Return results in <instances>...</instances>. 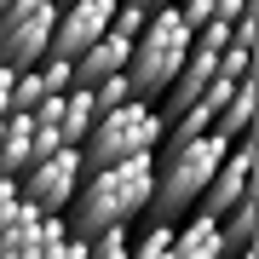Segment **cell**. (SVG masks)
I'll return each mask as SVG.
<instances>
[{"label":"cell","mask_w":259,"mask_h":259,"mask_svg":"<svg viewBox=\"0 0 259 259\" xmlns=\"http://www.w3.org/2000/svg\"><path fill=\"white\" fill-rule=\"evenodd\" d=\"M35 75H40V87H47V98H64L69 87H75V69L64 64V58H40Z\"/></svg>","instance_id":"obj_19"},{"label":"cell","mask_w":259,"mask_h":259,"mask_svg":"<svg viewBox=\"0 0 259 259\" xmlns=\"http://www.w3.org/2000/svg\"><path fill=\"white\" fill-rule=\"evenodd\" d=\"M144 23H150V12H144V6H133V0H115V12H110V35L139 40V35H144Z\"/></svg>","instance_id":"obj_17"},{"label":"cell","mask_w":259,"mask_h":259,"mask_svg":"<svg viewBox=\"0 0 259 259\" xmlns=\"http://www.w3.org/2000/svg\"><path fill=\"white\" fill-rule=\"evenodd\" d=\"M253 40H259V18L248 12L242 23H231V47H248V52H253Z\"/></svg>","instance_id":"obj_24"},{"label":"cell","mask_w":259,"mask_h":259,"mask_svg":"<svg viewBox=\"0 0 259 259\" xmlns=\"http://www.w3.org/2000/svg\"><path fill=\"white\" fill-rule=\"evenodd\" d=\"M127 52H133V40H121V35H104V40H93L81 58H75V87H87L93 93L98 81H110V75H127Z\"/></svg>","instance_id":"obj_10"},{"label":"cell","mask_w":259,"mask_h":259,"mask_svg":"<svg viewBox=\"0 0 259 259\" xmlns=\"http://www.w3.org/2000/svg\"><path fill=\"white\" fill-rule=\"evenodd\" d=\"M242 259H259V253H242Z\"/></svg>","instance_id":"obj_29"},{"label":"cell","mask_w":259,"mask_h":259,"mask_svg":"<svg viewBox=\"0 0 259 259\" xmlns=\"http://www.w3.org/2000/svg\"><path fill=\"white\" fill-rule=\"evenodd\" d=\"M253 167H259V139L248 133V139H236L231 150H225V161L213 167L202 202H196V213H207V219H225L236 202H248L253 196Z\"/></svg>","instance_id":"obj_7"},{"label":"cell","mask_w":259,"mask_h":259,"mask_svg":"<svg viewBox=\"0 0 259 259\" xmlns=\"http://www.w3.org/2000/svg\"><path fill=\"white\" fill-rule=\"evenodd\" d=\"M253 115H259V81L248 75V81L231 87V98H225V110H219V121H213V133H219L225 144H236V139H248V133H253Z\"/></svg>","instance_id":"obj_11"},{"label":"cell","mask_w":259,"mask_h":259,"mask_svg":"<svg viewBox=\"0 0 259 259\" xmlns=\"http://www.w3.org/2000/svg\"><path fill=\"white\" fill-rule=\"evenodd\" d=\"M47 259H87V242L64 236V242H52V248H47Z\"/></svg>","instance_id":"obj_26"},{"label":"cell","mask_w":259,"mask_h":259,"mask_svg":"<svg viewBox=\"0 0 259 259\" xmlns=\"http://www.w3.org/2000/svg\"><path fill=\"white\" fill-rule=\"evenodd\" d=\"M248 12H253V0H213V18L219 23H242Z\"/></svg>","instance_id":"obj_23"},{"label":"cell","mask_w":259,"mask_h":259,"mask_svg":"<svg viewBox=\"0 0 259 259\" xmlns=\"http://www.w3.org/2000/svg\"><path fill=\"white\" fill-rule=\"evenodd\" d=\"M52 23H58V0H18V6L0 18V69H35L47 58V40H52Z\"/></svg>","instance_id":"obj_6"},{"label":"cell","mask_w":259,"mask_h":259,"mask_svg":"<svg viewBox=\"0 0 259 259\" xmlns=\"http://www.w3.org/2000/svg\"><path fill=\"white\" fill-rule=\"evenodd\" d=\"M0 121H6V115H0ZM0 179H6V173H0Z\"/></svg>","instance_id":"obj_30"},{"label":"cell","mask_w":259,"mask_h":259,"mask_svg":"<svg viewBox=\"0 0 259 259\" xmlns=\"http://www.w3.org/2000/svg\"><path fill=\"white\" fill-rule=\"evenodd\" d=\"M64 219H47V213H35V207H23L6 219V231H0V259H47L52 242H64Z\"/></svg>","instance_id":"obj_9"},{"label":"cell","mask_w":259,"mask_h":259,"mask_svg":"<svg viewBox=\"0 0 259 259\" xmlns=\"http://www.w3.org/2000/svg\"><path fill=\"white\" fill-rule=\"evenodd\" d=\"M133 6H144V12H161V6H173V0H133Z\"/></svg>","instance_id":"obj_28"},{"label":"cell","mask_w":259,"mask_h":259,"mask_svg":"<svg viewBox=\"0 0 259 259\" xmlns=\"http://www.w3.org/2000/svg\"><path fill=\"white\" fill-rule=\"evenodd\" d=\"M173 259H225V248H219V219L190 213L185 225H173Z\"/></svg>","instance_id":"obj_12"},{"label":"cell","mask_w":259,"mask_h":259,"mask_svg":"<svg viewBox=\"0 0 259 259\" xmlns=\"http://www.w3.org/2000/svg\"><path fill=\"white\" fill-rule=\"evenodd\" d=\"M253 236H259V202L248 196V202H236V207L219 219V248H225V259L253 253Z\"/></svg>","instance_id":"obj_13"},{"label":"cell","mask_w":259,"mask_h":259,"mask_svg":"<svg viewBox=\"0 0 259 259\" xmlns=\"http://www.w3.org/2000/svg\"><path fill=\"white\" fill-rule=\"evenodd\" d=\"M93 104H98V115H110V110H121V104H133L127 75H110V81H98V87H93Z\"/></svg>","instance_id":"obj_20"},{"label":"cell","mask_w":259,"mask_h":259,"mask_svg":"<svg viewBox=\"0 0 259 259\" xmlns=\"http://www.w3.org/2000/svg\"><path fill=\"white\" fill-rule=\"evenodd\" d=\"M110 12H115V0H64L58 6V23H52V40H47V58L75 64L93 40L110 35Z\"/></svg>","instance_id":"obj_8"},{"label":"cell","mask_w":259,"mask_h":259,"mask_svg":"<svg viewBox=\"0 0 259 259\" xmlns=\"http://www.w3.org/2000/svg\"><path fill=\"white\" fill-rule=\"evenodd\" d=\"M12 213H18V179H0V231H6Z\"/></svg>","instance_id":"obj_25"},{"label":"cell","mask_w":259,"mask_h":259,"mask_svg":"<svg viewBox=\"0 0 259 259\" xmlns=\"http://www.w3.org/2000/svg\"><path fill=\"white\" fill-rule=\"evenodd\" d=\"M52 150H64V139H58V127H29V167H35L40 156H52Z\"/></svg>","instance_id":"obj_22"},{"label":"cell","mask_w":259,"mask_h":259,"mask_svg":"<svg viewBox=\"0 0 259 259\" xmlns=\"http://www.w3.org/2000/svg\"><path fill=\"white\" fill-rule=\"evenodd\" d=\"M248 75H253V52L248 47H225L219 52V81L236 87V81H248Z\"/></svg>","instance_id":"obj_21"},{"label":"cell","mask_w":259,"mask_h":259,"mask_svg":"<svg viewBox=\"0 0 259 259\" xmlns=\"http://www.w3.org/2000/svg\"><path fill=\"white\" fill-rule=\"evenodd\" d=\"M93 121H98V104L87 87H69L64 93V110H58V139H64L69 150H81V139L93 133Z\"/></svg>","instance_id":"obj_14"},{"label":"cell","mask_w":259,"mask_h":259,"mask_svg":"<svg viewBox=\"0 0 259 259\" xmlns=\"http://www.w3.org/2000/svg\"><path fill=\"white\" fill-rule=\"evenodd\" d=\"M12 110V69H0V115Z\"/></svg>","instance_id":"obj_27"},{"label":"cell","mask_w":259,"mask_h":259,"mask_svg":"<svg viewBox=\"0 0 259 259\" xmlns=\"http://www.w3.org/2000/svg\"><path fill=\"white\" fill-rule=\"evenodd\" d=\"M127 248H133V225H115V231L87 242V259H127Z\"/></svg>","instance_id":"obj_18"},{"label":"cell","mask_w":259,"mask_h":259,"mask_svg":"<svg viewBox=\"0 0 259 259\" xmlns=\"http://www.w3.org/2000/svg\"><path fill=\"white\" fill-rule=\"evenodd\" d=\"M156 150H161V115H156V104L133 98V104L93 121V133L81 139V173H104V167L156 156Z\"/></svg>","instance_id":"obj_4"},{"label":"cell","mask_w":259,"mask_h":259,"mask_svg":"<svg viewBox=\"0 0 259 259\" xmlns=\"http://www.w3.org/2000/svg\"><path fill=\"white\" fill-rule=\"evenodd\" d=\"M127 259H173V225H144V231L133 236Z\"/></svg>","instance_id":"obj_15"},{"label":"cell","mask_w":259,"mask_h":259,"mask_svg":"<svg viewBox=\"0 0 259 259\" xmlns=\"http://www.w3.org/2000/svg\"><path fill=\"white\" fill-rule=\"evenodd\" d=\"M40 98H47L40 75H35V69H18V75H12V110H6V115H35Z\"/></svg>","instance_id":"obj_16"},{"label":"cell","mask_w":259,"mask_h":259,"mask_svg":"<svg viewBox=\"0 0 259 259\" xmlns=\"http://www.w3.org/2000/svg\"><path fill=\"white\" fill-rule=\"evenodd\" d=\"M225 144L219 133H202V139H185V144H161V161H156V190H150V207L144 219L150 225H179L190 219L196 202H202L213 167L225 161Z\"/></svg>","instance_id":"obj_2"},{"label":"cell","mask_w":259,"mask_h":259,"mask_svg":"<svg viewBox=\"0 0 259 259\" xmlns=\"http://www.w3.org/2000/svg\"><path fill=\"white\" fill-rule=\"evenodd\" d=\"M75 190H81V150H69V144L18 173V202L35 207V213H47V219H64V207L75 202Z\"/></svg>","instance_id":"obj_5"},{"label":"cell","mask_w":259,"mask_h":259,"mask_svg":"<svg viewBox=\"0 0 259 259\" xmlns=\"http://www.w3.org/2000/svg\"><path fill=\"white\" fill-rule=\"evenodd\" d=\"M185 58H190V29H185V18H179V6L150 12L144 35L133 40V52H127V87H133V98L156 104L167 87H173V75H179Z\"/></svg>","instance_id":"obj_3"},{"label":"cell","mask_w":259,"mask_h":259,"mask_svg":"<svg viewBox=\"0 0 259 259\" xmlns=\"http://www.w3.org/2000/svg\"><path fill=\"white\" fill-rule=\"evenodd\" d=\"M150 190H156V156L104 167V173H81V190L64 207V231L75 242H93L115 225H133L150 207Z\"/></svg>","instance_id":"obj_1"}]
</instances>
